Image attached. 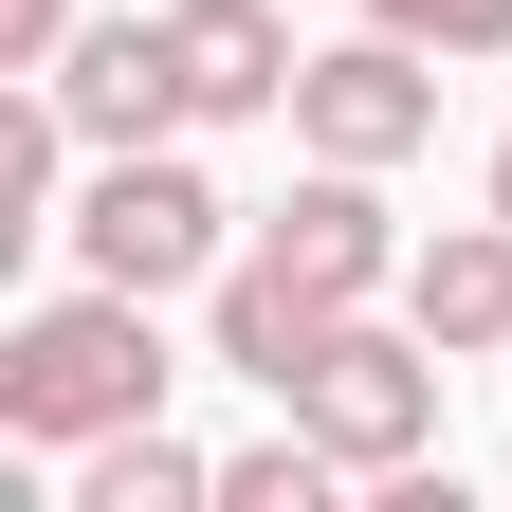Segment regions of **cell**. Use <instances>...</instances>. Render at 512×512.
<instances>
[{
    "label": "cell",
    "instance_id": "cell-12",
    "mask_svg": "<svg viewBox=\"0 0 512 512\" xmlns=\"http://www.w3.org/2000/svg\"><path fill=\"white\" fill-rule=\"evenodd\" d=\"M330 494H348V458H330L311 421H293V439H238V458H220V512H330Z\"/></svg>",
    "mask_w": 512,
    "mask_h": 512
},
{
    "label": "cell",
    "instance_id": "cell-10",
    "mask_svg": "<svg viewBox=\"0 0 512 512\" xmlns=\"http://www.w3.org/2000/svg\"><path fill=\"white\" fill-rule=\"evenodd\" d=\"M74 512H220V458L165 439V421H110L92 458H74Z\"/></svg>",
    "mask_w": 512,
    "mask_h": 512
},
{
    "label": "cell",
    "instance_id": "cell-3",
    "mask_svg": "<svg viewBox=\"0 0 512 512\" xmlns=\"http://www.w3.org/2000/svg\"><path fill=\"white\" fill-rule=\"evenodd\" d=\"M293 421L330 439V458H348L366 494H384V476H421V458H439V330H421L403 293H384V311H348V330L311 348Z\"/></svg>",
    "mask_w": 512,
    "mask_h": 512
},
{
    "label": "cell",
    "instance_id": "cell-8",
    "mask_svg": "<svg viewBox=\"0 0 512 512\" xmlns=\"http://www.w3.org/2000/svg\"><path fill=\"white\" fill-rule=\"evenodd\" d=\"M202 330H220V366H238V384H275V403H293V384H311V348H330L348 311L311 293L293 256H256V238H238L220 275H202Z\"/></svg>",
    "mask_w": 512,
    "mask_h": 512
},
{
    "label": "cell",
    "instance_id": "cell-9",
    "mask_svg": "<svg viewBox=\"0 0 512 512\" xmlns=\"http://www.w3.org/2000/svg\"><path fill=\"white\" fill-rule=\"evenodd\" d=\"M403 311L439 330V366H512V220H494V202L439 220V238L403 256Z\"/></svg>",
    "mask_w": 512,
    "mask_h": 512
},
{
    "label": "cell",
    "instance_id": "cell-11",
    "mask_svg": "<svg viewBox=\"0 0 512 512\" xmlns=\"http://www.w3.org/2000/svg\"><path fill=\"white\" fill-rule=\"evenodd\" d=\"M92 128L55 110V74H0V238H55V183H74Z\"/></svg>",
    "mask_w": 512,
    "mask_h": 512
},
{
    "label": "cell",
    "instance_id": "cell-5",
    "mask_svg": "<svg viewBox=\"0 0 512 512\" xmlns=\"http://www.w3.org/2000/svg\"><path fill=\"white\" fill-rule=\"evenodd\" d=\"M256 256H293V275L330 293V311H384V293H403V256H421V238L384 220V165H311L293 202L256 220Z\"/></svg>",
    "mask_w": 512,
    "mask_h": 512
},
{
    "label": "cell",
    "instance_id": "cell-15",
    "mask_svg": "<svg viewBox=\"0 0 512 512\" xmlns=\"http://www.w3.org/2000/svg\"><path fill=\"white\" fill-rule=\"evenodd\" d=\"M494 220H512V147H494Z\"/></svg>",
    "mask_w": 512,
    "mask_h": 512
},
{
    "label": "cell",
    "instance_id": "cell-4",
    "mask_svg": "<svg viewBox=\"0 0 512 512\" xmlns=\"http://www.w3.org/2000/svg\"><path fill=\"white\" fill-rule=\"evenodd\" d=\"M275 128H293L311 165H421V147H439V55L366 19V37H330V55L293 74V110H275Z\"/></svg>",
    "mask_w": 512,
    "mask_h": 512
},
{
    "label": "cell",
    "instance_id": "cell-13",
    "mask_svg": "<svg viewBox=\"0 0 512 512\" xmlns=\"http://www.w3.org/2000/svg\"><path fill=\"white\" fill-rule=\"evenodd\" d=\"M384 37H421V55H512V0H366Z\"/></svg>",
    "mask_w": 512,
    "mask_h": 512
},
{
    "label": "cell",
    "instance_id": "cell-7",
    "mask_svg": "<svg viewBox=\"0 0 512 512\" xmlns=\"http://www.w3.org/2000/svg\"><path fill=\"white\" fill-rule=\"evenodd\" d=\"M165 55H183V110L202 128H256V110H293V0H165Z\"/></svg>",
    "mask_w": 512,
    "mask_h": 512
},
{
    "label": "cell",
    "instance_id": "cell-6",
    "mask_svg": "<svg viewBox=\"0 0 512 512\" xmlns=\"http://www.w3.org/2000/svg\"><path fill=\"white\" fill-rule=\"evenodd\" d=\"M55 110L92 128V147H183V55H165V0L147 19H74V55H55Z\"/></svg>",
    "mask_w": 512,
    "mask_h": 512
},
{
    "label": "cell",
    "instance_id": "cell-14",
    "mask_svg": "<svg viewBox=\"0 0 512 512\" xmlns=\"http://www.w3.org/2000/svg\"><path fill=\"white\" fill-rule=\"evenodd\" d=\"M74 19H92V0H0V74H55V55H74Z\"/></svg>",
    "mask_w": 512,
    "mask_h": 512
},
{
    "label": "cell",
    "instance_id": "cell-1",
    "mask_svg": "<svg viewBox=\"0 0 512 512\" xmlns=\"http://www.w3.org/2000/svg\"><path fill=\"white\" fill-rule=\"evenodd\" d=\"M110 421H165V293H37L19 330H0V439H37V458H92Z\"/></svg>",
    "mask_w": 512,
    "mask_h": 512
},
{
    "label": "cell",
    "instance_id": "cell-2",
    "mask_svg": "<svg viewBox=\"0 0 512 512\" xmlns=\"http://www.w3.org/2000/svg\"><path fill=\"white\" fill-rule=\"evenodd\" d=\"M74 275H110V293H202L220 256H238V202L202 183V147H92V183H74Z\"/></svg>",
    "mask_w": 512,
    "mask_h": 512
}]
</instances>
